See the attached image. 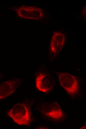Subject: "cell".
<instances>
[{
  "label": "cell",
  "mask_w": 86,
  "mask_h": 129,
  "mask_svg": "<svg viewBox=\"0 0 86 129\" xmlns=\"http://www.w3.org/2000/svg\"><path fill=\"white\" fill-rule=\"evenodd\" d=\"M7 115L19 125L29 126L31 122V114L29 107L24 103L15 105L7 112Z\"/></svg>",
  "instance_id": "6da1fadb"
},
{
  "label": "cell",
  "mask_w": 86,
  "mask_h": 129,
  "mask_svg": "<svg viewBox=\"0 0 86 129\" xmlns=\"http://www.w3.org/2000/svg\"><path fill=\"white\" fill-rule=\"evenodd\" d=\"M58 75L60 85L70 95H76L79 90L78 81L72 74L66 72H59Z\"/></svg>",
  "instance_id": "7a4b0ae2"
},
{
  "label": "cell",
  "mask_w": 86,
  "mask_h": 129,
  "mask_svg": "<svg viewBox=\"0 0 86 129\" xmlns=\"http://www.w3.org/2000/svg\"><path fill=\"white\" fill-rule=\"evenodd\" d=\"M16 11L19 17L25 19L37 20L43 15V11L40 8L24 5L20 6Z\"/></svg>",
  "instance_id": "3957f363"
},
{
  "label": "cell",
  "mask_w": 86,
  "mask_h": 129,
  "mask_svg": "<svg viewBox=\"0 0 86 129\" xmlns=\"http://www.w3.org/2000/svg\"><path fill=\"white\" fill-rule=\"evenodd\" d=\"M42 111L46 116L55 120L60 119L63 115L60 106L56 102L45 103L42 106Z\"/></svg>",
  "instance_id": "277c9868"
},
{
  "label": "cell",
  "mask_w": 86,
  "mask_h": 129,
  "mask_svg": "<svg viewBox=\"0 0 86 129\" xmlns=\"http://www.w3.org/2000/svg\"><path fill=\"white\" fill-rule=\"evenodd\" d=\"M54 84L53 79L50 75L40 73L36 78V88L42 92L46 93L48 92L52 88Z\"/></svg>",
  "instance_id": "5b68a950"
},
{
  "label": "cell",
  "mask_w": 86,
  "mask_h": 129,
  "mask_svg": "<svg viewBox=\"0 0 86 129\" xmlns=\"http://www.w3.org/2000/svg\"><path fill=\"white\" fill-rule=\"evenodd\" d=\"M19 84V81L17 79L0 83V99L11 95L15 91Z\"/></svg>",
  "instance_id": "8992f818"
},
{
  "label": "cell",
  "mask_w": 86,
  "mask_h": 129,
  "mask_svg": "<svg viewBox=\"0 0 86 129\" xmlns=\"http://www.w3.org/2000/svg\"><path fill=\"white\" fill-rule=\"evenodd\" d=\"M65 41L64 36L56 34L53 35L51 40L50 48L51 51L54 53H58L63 47Z\"/></svg>",
  "instance_id": "52a82bcc"
},
{
  "label": "cell",
  "mask_w": 86,
  "mask_h": 129,
  "mask_svg": "<svg viewBox=\"0 0 86 129\" xmlns=\"http://www.w3.org/2000/svg\"><path fill=\"white\" fill-rule=\"evenodd\" d=\"M1 75V74L0 73V77Z\"/></svg>",
  "instance_id": "ba28073f"
}]
</instances>
